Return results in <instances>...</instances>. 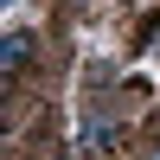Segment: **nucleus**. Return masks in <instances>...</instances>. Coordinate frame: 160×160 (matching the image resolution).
Here are the masks:
<instances>
[{
  "label": "nucleus",
  "mask_w": 160,
  "mask_h": 160,
  "mask_svg": "<svg viewBox=\"0 0 160 160\" xmlns=\"http://www.w3.org/2000/svg\"><path fill=\"white\" fill-rule=\"evenodd\" d=\"M26 58H32V38H26V32H13V38H7V64H13V71H19Z\"/></svg>",
  "instance_id": "obj_1"
}]
</instances>
